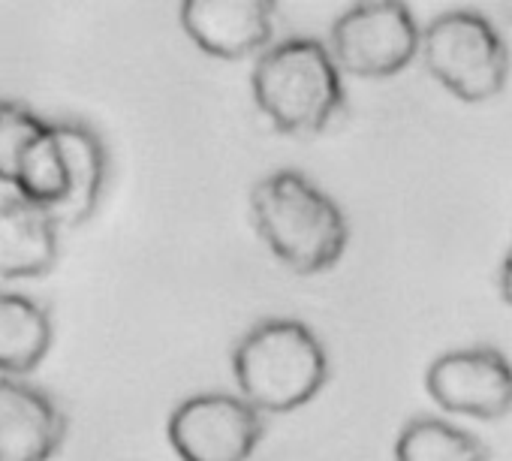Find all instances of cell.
Instances as JSON below:
<instances>
[{
	"instance_id": "1",
	"label": "cell",
	"mask_w": 512,
	"mask_h": 461,
	"mask_svg": "<svg viewBox=\"0 0 512 461\" xmlns=\"http://www.w3.org/2000/svg\"><path fill=\"white\" fill-rule=\"evenodd\" d=\"M250 211L269 251L299 275H320L347 251L350 226L341 205L296 169L256 181Z\"/></svg>"
},
{
	"instance_id": "2",
	"label": "cell",
	"mask_w": 512,
	"mask_h": 461,
	"mask_svg": "<svg viewBox=\"0 0 512 461\" xmlns=\"http://www.w3.org/2000/svg\"><path fill=\"white\" fill-rule=\"evenodd\" d=\"M241 398L256 413H293L323 389L329 356L323 341L299 320H263L232 350Z\"/></svg>"
},
{
	"instance_id": "3",
	"label": "cell",
	"mask_w": 512,
	"mask_h": 461,
	"mask_svg": "<svg viewBox=\"0 0 512 461\" xmlns=\"http://www.w3.org/2000/svg\"><path fill=\"white\" fill-rule=\"evenodd\" d=\"M250 88L260 112L290 136L323 133L347 109L341 70L329 49L311 37L269 46L253 67Z\"/></svg>"
},
{
	"instance_id": "4",
	"label": "cell",
	"mask_w": 512,
	"mask_h": 461,
	"mask_svg": "<svg viewBox=\"0 0 512 461\" xmlns=\"http://www.w3.org/2000/svg\"><path fill=\"white\" fill-rule=\"evenodd\" d=\"M419 52L428 73L464 103H485L506 88L509 49L479 13L452 10L437 16L419 37Z\"/></svg>"
},
{
	"instance_id": "5",
	"label": "cell",
	"mask_w": 512,
	"mask_h": 461,
	"mask_svg": "<svg viewBox=\"0 0 512 461\" xmlns=\"http://www.w3.org/2000/svg\"><path fill=\"white\" fill-rule=\"evenodd\" d=\"M419 25L404 4H356L332 25L329 55L359 79L398 76L419 52Z\"/></svg>"
},
{
	"instance_id": "6",
	"label": "cell",
	"mask_w": 512,
	"mask_h": 461,
	"mask_svg": "<svg viewBox=\"0 0 512 461\" xmlns=\"http://www.w3.org/2000/svg\"><path fill=\"white\" fill-rule=\"evenodd\" d=\"M263 434V413L229 392L190 395L172 410L166 425L181 461H247Z\"/></svg>"
},
{
	"instance_id": "7",
	"label": "cell",
	"mask_w": 512,
	"mask_h": 461,
	"mask_svg": "<svg viewBox=\"0 0 512 461\" xmlns=\"http://www.w3.org/2000/svg\"><path fill=\"white\" fill-rule=\"evenodd\" d=\"M425 389L449 413L500 419L512 410V362L494 347L449 350L431 362Z\"/></svg>"
},
{
	"instance_id": "8",
	"label": "cell",
	"mask_w": 512,
	"mask_h": 461,
	"mask_svg": "<svg viewBox=\"0 0 512 461\" xmlns=\"http://www.w3.org/2000/svg\"><path fill=\"white\" fill-rule=\"evenodd\" d=\"M272 0H184L178 19L190 43L223 61L266 52L275 40Z\"/></svg>"
},
{
	"instance_id": "9",
	"label": "cell",
	"mask_w": 512,
	"mask_h": 461,
	"mask_svg": "<svg viewBox=\"0 0 512 461\" xmlns=\"http://www.w3.org/2000/svg\"><path fill=\"white\" fill-rule=\"evenodd\" d=\"M67 437V416L43 389L0 377V461H52Z\"/></svg>"
},
{
	"instance_id": "10",
	"label": "cell",
	"mask_w": 512,
	"mask_h": 461,
	"mask_svg": "<svg viewBox=\"0 0 512 461\" xmlns=\"http://www.w3.org/2000/svg\"><path fill=\"white\" fill-rule=\"evenodd\" d=\"M58 223L25 199L0 202V278L25 281L49 275L58 263Z\"/></svg>"
},
{
	"instance_id": "11",
	"label": "cell",
	"mask_w": 512,
	"mask_h": 461,
	"mask_svg": "<svg viewBox=\"0 0 512 461\" xmlns=\"http://www.w3.org/2000/svg\"><path fill=\"white\" fill-rule=\"evenodd\" d=\"M67 157V199L52 214L58 226H82L94 217L106 184V148L100 136L76 121H58Z\"/></svg>"
},
{
	"instance_id": "12",
	"label": "cell",
	"mask_w": 512,
	"mask_h": 461,
	"mask_svg": "<svg viewBox=\"0 0 512 461\" xmlns=\"http://www.w3.org/2000/svg\"><path fill=\"white\" fill-rule=\"evenodd\" d=\"M55 341L49 311L22 293H0V377H25L43 365Z\"/></svg>"
},
{
	"instance_id": "13",
	"label": "cell",
	"mask_w": 512,
	"mask_h": 461,
	"mask_svg": "<svg viewBox=\"0 0 512 461\" xmlns=\"http://www.w3.org/2000/svg\"><path fill=\"white\" fill-rule=\"evenodd\" d=\"M395 461H488V449L479 437L452 422L419 416L401 428Z\"/></svg>"
},
{
	"instance_id": "14",
	"label": "cell",
	"mask_w": 512,
	"mask_h": 461,
	"mask_svg": "<svg viewBox=\"0 0 512 461\" xmlns=\"http://www.w3.org/2000/svg\"><path fill=\"white\" fill-rule=\"evenodd\" d=\"M46 130H49V121H43L25 103L0 100V181L10 187L16 184L25 154Z\"/></svg>"
},
{
	"instance_id": "15",
	"label": "cell",
	"mask_w": 512,
	"mask_h": 461,
	"mask_svg": "<svg viewBox=\"0 0 512 461\" xmlns=\"http://www.w3.org/2000/svg\"><path fill=\"white\" fill-rule=\"evenodd\" d=\"M500 296L512 308V248H509V254L503 260V269H500Z\"/></svg>"
}]
</instances>
